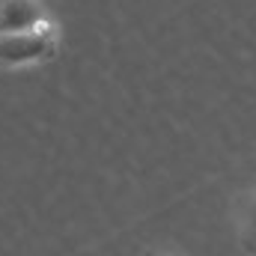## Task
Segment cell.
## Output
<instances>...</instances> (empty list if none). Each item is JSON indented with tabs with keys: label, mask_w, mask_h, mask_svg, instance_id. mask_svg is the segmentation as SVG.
Instances as JSON below:
<instances>
[{
	"label": "cell",
	"mask_w": 256,
	"mask_h": 256,
	"mask_svg": "<svg viewBox=\"0 0 256 256\" xmlns=\"http://www.w3.org/2000/svg\"><path fill=\"white\" fill-rule=\"evenodd\" d=\"M242 242L248 250H256V194L248 200L242 212Z\"/></svg>",
	"instance_id": "3957f363"
},
{
	"label": "cell",
	"mask_w": 256,
	"mask_h": 256,
	"mask_svg": "<svg viewBox=\"0 0 256 256\" xmlns=\"http://www.w3.org/2000/svg\"><path fill=\"white\" fill-rule=\"evenodd\" d=\"M57 54V30L48 21H39L24 30L0 33V66H33L54 60Z\"/></svg>",
	"instance_id": "6da1fadb"
},
{
	"label": "cell",
	"mask_w": 256,
	"mask_h": 256,
	"mask_svg": "<svg viewBox=\"0 0 256 256\" xmlns=\"http://www.w3.org/2000/svg\"><path fill=\"white\" fill-rule=\"evenodd\" d=\"M45 21V12L39 0H0V33L6 30H24Z\"/></svg>",
	"instance_id": "7a4b0ae2"
}]
</instances>
